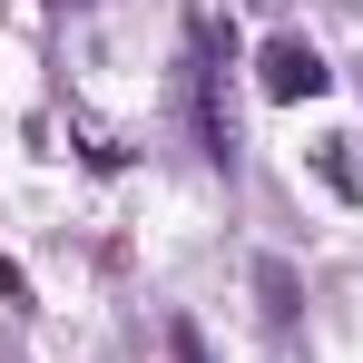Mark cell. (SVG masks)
<instances>
[{"mask_svg":"<svg viewBox=\"0 0 363 363\" xmlns=\"http://www.w3.org/2000/svg\"><path fill=\"white\" fill-rule=\"evenodd\" d=\"M167 354H177V363H216V354H206V334H196L186 314H167Z\"/></svg>","mask_w":363,"mask_h":363,"instance_id":"obj_4","label":"cell"},{"mask_svg":"<svg viewBox=\"0 0 363 363\" xmlns=\"http://www.w3.org/2000/svg\"><path fill=\"white\" fill-rule=\"evenodd\" d=\"M0 304H30V275H20L10 255H0Z\"/></svg>","mask_w":363,"mask_h":363,"instance_id":"obj_5","label":"cell"},{"mask_svg":"<svg viewBox=\"0 0 363 363\" xmlns=\"http://www.w3.org/2000/svg\"><path fill=\"white\" fill-rule=\"evenodd\" d=\"M314 177L334 186L344 206H354V196H363V167H354V147H344V138H324V147H314Z\"/></svg>","mask_w":363,"mask_h":363,"instance_id":"obj_3","label":"cell"},{"mask_svg":"<svg viewBox=\"0 0 363 363\" xmlns=\"http://www.w3.org/2000/svg\"><path fill=\"white\" fill-rule=\"evenodd\" d=\"M255 295H265V314H275V324H295V314H304V295H295V265H275V255L255 265Z\"/></svg>","mask_w":363,"mask_h":363,"instance_id":"obj_2","label":"cell"},{"mask_svg":"<svg viewBox=\"0 0 363 363\" xmlns=\"http://www.w3.org/2000/svg\"><path fill=\"white\" fill-rule=\"evenodd\" d=\"M255 79H265V99H275V108H295V99H324V79H334V69L314 60V40H265V50H255Z\"/></svg>","mask_w":363,"mask_h":363,"instance_id":"obj_1","label":"cell"}]
</instances>
